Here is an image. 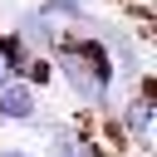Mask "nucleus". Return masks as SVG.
Instances as JSON below:
<instances>
[{
    "mask_svg": "<svg viewBox=\"0 0 157 157\" xmlns=\"http://www.w3.org/2000/svg\"><path fill=\"white\" fill-rule=\"evenodd\" d=\"M34 88H25V83H0V118H10V123H25V118H34Z\"/></svg>",
    "mask_w": 157,
    "mask_h": 157,
    "instance_id": "f257e3e1",
    "label": "nucleus"
},
{
    "mask_svg": "<svg viewBox=\"0 0 157 157\" xmlns=\"http://www.w3.org/2000/svg\"><path fill=\"white\" fill-rule=\"evenodd\" d=\"M59 69H64V74H69V83H74V88H78V93H83V98H93V93H98V83H93V78H88V69H83V64H78V59H74V54H64V59H59Z\"/></svg>",
    "mask_w": 157,
    "mask_h": 157,
    "instance_id": "f03ea898",
    "label": "nucleus"
},
{
    "mask_svg": "<svg viewBox=\"0 0 157 157\" xmlns=\"http://www.w3.org/2000/svg\"><path fill=\"white\" fill-rule=\"evenodd\" d=\"M128 123H132V128L142 132V128H147V103H132V113H128Z\"/></svg>",
    "mask_w": 157,
    "mask_h": 157,
    "instance_id": "7ed1b4c3",
    "label": "nucleus"
},
{
    "mask_svg": "<svg viewBox=\"0 0 157 157\" xmlns=\"http://www.w3.org/2000/svg\"><path fill=\"white\" fill-rule=\"evenodd\" d=\"M0 83H10V64H5V54H0Z\"/></svg>",
    "mask_w": 157,
    "mask_h": 157,
    "instance_id": "20e7f679",
    "label": "nucleus"
},
{
    "mask_svg": "<svg viewBox=\"0 0 157 157\" xmlns=\"http://www.w3.org/2000/svg\"><path fill=\"white\" fill-rule=\"evenodd\" d=\"M0 157H29V152H20V147H5V152H0Z\"/></svg>",
    "mask_w": 157,
    "mask_h": 157,
    "instance_id": "39448f33",
    "label": "nucleus"
}]
</instances>
